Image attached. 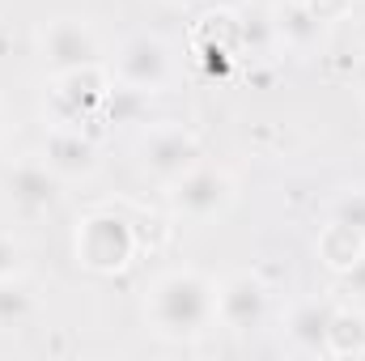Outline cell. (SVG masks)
<instances>
[{"label":"cell","instance_id":"14","mask_svg":"<svg viewBox=\"0 0 365 361\" xmlns=\"http://www.w3.org/2000/svg\"><path fill=\"white\" fill-rule=\"evenodd\" d=\"M319 255L327 260V268L344 272L353 260H361V255H365V238L357 234V230H349V225L331 221V225L323 230V238H319Z\"/></svg>","mask_w":365,"mask_h":361},{"label":"cell","instance_id":"11","mask_svg":"<svg viewBox=\"0 0 365 361\" xmlns=\"http://www.w3.org/2000/svg\"><path fill=\"white\" fill-rule=\"evenodd\" d=\"M272 30L289 47L306 51V47H314L323 39V17H319V9L310 0H280L272 13Z\"/></svg>","mask_w":365,"mask_h":361},{"label":"cell","instance_id":"13","mask_svg":"<svg viewBox=\"0 0 365 361\" xmlns=\"http://www.w3.org/2000/svg\"><path fill=\"white\" fill-rule=\"evenodd\" d=\"M327 353L336 357H361L365 353V315L361 310H340L331 315V327H327Z\"/></svg>","mask_w":365,"mask_h":361},{"label":"cell","instance_id":"5","mask_svg":"<svg viewBox=\"0 0 365 361\" xmlns=\"http://www.w3.org/2000/svg\"><path fill=\"white\" fill-rule=\"evenodd\" d=\"M43 60L56 73H73V68H90L98 64V39L86 21L60 17L43 30Z\"/></svg>","mask_w":365,"mask_h":361},{"label":"cell","instance_id":"6","mask_svg":"<svg viewBox=\"0 0 365 361\" xmlns=\"http://www.w3.org/2000/svg\"><path fill=\"white\" fill-rule=\"evenodd\" d=\"M115 73H119V81H123L128 90L149 93V90H158V86H166V77H170V56H166V47H162L158 39L136 34V39L123 43V51H119V60H115Z\"/></svg>","mask_w":365,"mask_h":361},{"label":"cell","instance_id":"2","mask_svg":"<svg viewBox=\"0 0 365 361\" xmlns=\"http://www.w3.org/2000/svg\"><path fill=\"white\" fill-rule=\"evenodd\" d=\"M136 255V230L119 213H90L77 230V260L93 272H119Z\"/></svg>","mask_w":365,"mask_h":361},{"label":"cell","instance_id":"4","mask_svg":"<svg viewBox=\"0 0 365 361\" xmlns=\"http://www.w3.org/2000/svg\"><path fill=\"white\" fill-rule=\"evenodd\" d=\"M264 315H268V289H264L259 276L238 272L217 289V319L230 332H251V327L264 323Z\"/></svg>","mask_w":365,"mask_h":361},{"label":"cell","instance_id":"8","mask_svg":"<svg viewBox=\"0 0 365 361\" xmlns=\"http://www.w3.org/2000/svg\"><path fill=\"white\" fill-rule=\"evenodd\" d=\"M4 191H9V204L21 213H47L60 200V175L47 162H17L4 175Z\"/></svg>","mask_w":365,"mask_h":361},{"label":"cell","instance_id":"9","mask_svg":"<svg viewBox=\"0 0 365 361\" xmlns=\"http://www.w3.org/2000/svg\"><path fill=\"white\" fill-rule=\"evenodd\" d=\"M195 162H200V145H195V136L182 132V128H162V132H153V136L145 141V166H149L158 179L175 183L179 175H187Z\"/></svg>","mask_w":365,"mask_h":361},{"label":"cell","instance_id":"16","mask_svg":"<svg viewBox=\"0 0 365 361\" xmlns=\"http://www.w3.org/2000/svg\"><path fill=\"white\" fill-rule=\"evenodd\" d=\"M331 221H340V225H349V230H357L365 238V191H349L340 204H336V217Z\"/></svg>","mask_w":365,"mask_h":361},{"label":"cell","instance_id":"15","mask_svg":"<svg viewBox=\"0 0 365 361\" xmlns=\"http://www.w3.org/2000/svg\"><path fill=\"white\" fill-rule=\"evenodd\" d=\"M30 315H34V293H30V285H26L17 272H13V276H0V332L21 327Z\"/></svg>","mask_w":365,"mask_h":361},{"label":"cell","instance_id":"18","mask_svg":"<svg viewBox=\"0 0 365 361\" xmlns=\"http://www.w3.org/2000/svg\"><path fill=\"white\" fill-rule=\"evenodd\" d=\"M17 260H21L17 243L13 238H0V276H13L17 272Z\"/></svg>","mask_w":365,"mask_h":361},{"label":"cell","instance_id":"3","mask_svg":"<svg viewBox=\"0 0 365 361\" xmlns=\"http://www.w3.org/2000/svg\"><path fill=\"white\" fill-rule=\"evenodd\" d=\"M234 200V183L225 171H212V166H191L187 175L175 179V208L191 221H208L217 213H225Z\"/></svg>","mask_w":365,"mask_h":361},{"label":"cell","instance_id":"10","mask_svg":"<svg viewBox=\"0 0 365 361\" xmlns=\"http://www.w3.org/2000/svg\"><path fill=\"white\" fill-rule=\"evenodd\" d=\"M47 166L60 179L90 175L93 166H98V149H93L90 136H81V128H56L47 136Z\"/></svg>","mask_w":365,"mask_h":361},{"label":"cell","instance_id":"19","mask_svg":"<svg viewBox=\"0 0 365 361\" xmlns=\"http://www.w3.org/2000/svg\"><path fill=\"white\" fill-rule=\"evenodd\" d=\"M357 90H361V98H365V56L357 60Z\"/></svg>","mask_w":365,"mask_h":361},{"label":"cell","instance_id":"17","mask_svg":"<svg viewBox=\"0 0 365 361\" xmlns=\"http://www.w3.org/2000/svg\"><path fill=\"white\" fill-rule=\"evenodd\" d=\"M340 280H344V289H349L353 298H365V255L361 260H353L349 268L340 272Z\"/></svg>","mask_w":365,"mask_h":361},{"label":"cell","instance_id":"1","mask_svg":"<svg viewBox=\"0 0 365 361\" xmlns=\"http://www.w3.org/2000/svg\"><path fill=\"white\" fill-rule=\"evenodd\" d=\"M212 319H217V289L200 272H170L149 293V323L170 340L200 336Z\"/></svg>","mask_w":365,"mask_h":361},{"label":"cell","instance_id":"7","mask_svg":"<svg viewBox=\"0 0 365 361\" xmlns=\"http://www.w3.org/2000/svg\"><path fill=\"white\" fill-rule=\"evenodd\" d=\"M106 98H110V90H106V77L98 73V64L60 73V77H56V115H60V128L81 123V119L93 115Z\"/></svg>","mask_w":365,"mask_h":361},{"label":"cell","instance_id":"12","mask_svg":"<svg viewBox=\"0 0 365 361\" xmlns=\"http://www.w3.org/2000/svg\"><path fill=\"white\" fill-rule=\"evenodd\" d=\"M331 315H336V306L331 302H302L293 315H289V340L297 345V349H306V353H327V327H331Z\"/></svg>","mask_w":365,"mask_h":361}]
</instances>
